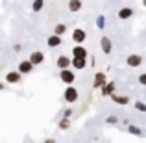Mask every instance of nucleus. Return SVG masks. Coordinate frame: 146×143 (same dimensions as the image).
<instances>
[{"label": "nucleus", "mask_w": 146, "mask_h": 143, "mask_svg": "<svg viewBox=\"0 0 146 143\" xmlns=\"http://www.w3.org/2000/svg\"><path fill=\"white\" fill-rule=\"evenodd\" d=\"M59 80L63 84H74V80H76V73L72 71L70 67H65V69H59Z\"/></svg>", "instance_id": "obj_1"}, {"label": "nucleus", "mask_w": 146, "mask_h": 143, "mask_svg": "<svg viewBox=\"0 0 146 143\" xmlns=\"http://www.w3.org/2000/svg\"><path fill=\"white\" fill-rule=\"evenodd\" d=\"M78 89H76L72 84H68V87L65 89V93H63V99H65V102H68V104H72V102H76L78 100Z\"/></svg>", "instance_id": "obj_2"}, {"label": "nucleus", "mask_w": 146, "mask_h": 143, "mask_svg": "<svg viewBox=\"0 0 146 143\" xmlns=\"http://www.w3.org/2000/svg\"><path fill=\"white\" fill-rule=\"evenodd\" d=\"M126 63H128V67H141L143 65V56L141 54H129L128 58H126Z\"/></svg>", "instance_id": "obj_3"}, {"label": "nucleus", "mask_w": 146, "mask_h": 143, "mask_svg": "<svg viewBox=\"0 0 146 143\" xmlns=\"http://www.w3.org/2000/svg\"><path fill=\"white\" fill-rule=\"evenodd\" d=\"M17 71L21 73V75H30V73H33V63L30 60H22L21 63H19Z\"/></svg>", "instance_id": "obj_4"}, {"label": "nucleus", "mask_w": 146, "mask_h": 143, "mask_svg": "<svg viewBox=\"0 0 146 143\" xmlns=\"http://www.w3.org/2000/svg\"><path fill=\"white\" fill-rule=\"evenodd\" d=\"M133 7H129V6H124V7H120V9L117 11V17L118 19H122V21H128V19H131L133 17Z\"/></svg>", "instance_id": "obj_5"}, {"label": "nucleus", "mask_w": 146, "mask_h": 143, "mask_svg": "<svg viewBox=\"0 0 146 143\" xmlns=\"http://www.w3.org/2000/svg\"><path fill=\"white\" fill-rule=\"evenodd\" d=\"M28 60L33 63V67H35V65H41V63H44V52H41V50H33V52L30 54Z\"/></svg>", "instance_id": "obj_6"}, {"label": "nucleus", "mask_w": 146, "mask_h": 143, "mask_svg": "<svg viewBox=\"0 0 146 143\" xmlns=\"http://www.w3.org/2000/svg\"><path fill=\"white\" fill-rule=\"evenodd\" d=\"M70 65L76 71H82L87 67V58H70Z\"/></svg>", "instance_id": "obj_7"}, {"label": "nucleus", "mask_w": 146, "mask_h": 143, "mask_svg": "<svg viewBox=\"0 0 146 143\" xmlns=\"http://www.w3.org/2000/svg\"><path fill=\"white\" fill-rule=\"evenodd\" d=\"M85 39H87V32L83 28H76L74 32H72V41H74V43H83Z\"/></svg>", "instance_id": "obj_8"}, {"label": "nucleus", "mask_w": 146, "mask_h": 143, "mask_svg": "<svg viewBox=\"0 0 146 143\" xmlns=\"http://www.w3.org/2000/svg\"><path fill=\"white\" fill-rule=\"evenodd\" d=\"M100 48H102V52H104V54H111V50H113V43H111L109 37L104 36L102 39H100Z\"/></svg>", "instance_id": "obj_9"}, {"label": "nucleus", "mask_w": 146, "mask_h": 143, "mask_svg": "<svg viewBox=\"0 0 146 143\" xmlns=\"http://www.w3.org/2000/svg\"><path fill=\"white\" fill-rule=\"evenodd\" d=\"M21 73L19 71H9V73H6V82L7 84H19L21 82Z\"/></svg>", "instance_id": "obj_10"}, {"label": "nucleus", "mask_w": 146, "mask_h": 143, "mask_svg": "<svg viewBox=\"0 0 146 143\" xmlns=\"http://www.w3.org/2000/svg\"><path fill=\"white\" fill-rule=\"evenodd\" d=\"M46 45L50 48H57L61 45V36H56V34H52V36L46 37Z\"/></svg>", "instance_id": "obj_11"}, {"label": "nucleus", "mask_w": 146, "mask_h": 143, "mask_svg": "<svg viewBox=\"0 0 146 143\" xmlns=\"http://www.w3.org/2000/svg\"><path fill=\"white\" fill-rule=\"evenodd\" d=\"M72 58H87V48L78 43L74 48H72Z\"/></svg>", "instance_id": "obj_12"}, {"label": "nucleus", "mask_w": 146, "mask_h": 143, "mask_svg": "<svg viewBox=\"0 0 146 143\" xmlns=\"http://www.w3.org/2000/svg\"><path fill=\"white\" fill-rule=\"evenodd\" d=\"M56 67H57V69L70 67V58H68V56H59V58L56 60Z\"/></svg>", "instance_id": "obj_13"}, {"label": "nucleus", "mask_w": 146, "mask_h": 143, "mask_svg": "<svg viewBox=\"0 0 146 143\" xmlns=\"http://www.w3.org/2000/svg\"><path fill=\"white\" fill-rule=\"evenodd\" d=\"M67 6H68V11H70V13H78L83 4H82V0H68Z\"/></svg>", "instance_id": "obj_14"}, {"label": "nucleus", "mask_w": 146, "mask_h": 143, "mask_svg": "<svg viewBox=\"0 0 146 143\" xmlns=\"http://www.w3.org/2000/svg\"><path fill=\"white\" fill-rule=\"evenodd\" d=\"M111 97H113V100L117 104H120V106H124V104H128L129 102V97H126V95H117V93H111Z\"/></svg>", "instance_id": "obj_15"}, {"label": "nucleus", "mask_w": 146, "mask_h": 143, "mask_svg": "<svg viewBox=\"0 0 146 143\" xmlns=\"http://www.w3.org/2000/svg\"><path fill=\"white\" fill-rule=\"evenodd\" d=\"M44 0H33L32 2V11L33 13H39V11H43V7H44Z\"/></svg>", "instance_id": "obj_16"}, {"label": "nucleus", "mask_w": 146, "mask_h": 143, "mask_svg": "<svg viewBox=\"0 0 146 143\" xmlns=\"http://www.w3.org/2000/svg\"><path fill=\"white\" fill-rule=\"evenodd\" d=\"M65 32H67V24H63V22L54 26V34H56V36H63Z\"/></svg>", "instance_id": "obj_17"}, {"label": "nucleus", "mask_w": 146, "mask_h": 143, "mask_svg": "<svg viewBox=\"0 0 146 143\" xmlns=\"http://www.w3.org/2000/svg\"><path fill=\"white\" fill-rule=\"evenodd\" d=\"M128 132L129 134H133V136H143V128H139V126H135V125H129L128 126Z\"/></svg>", "instance_id": "obj_18"}, {"label": "nucleus", "mask_w": 146, "mask_h": 143, "mask_svg": "<svg viewBox=\"0 0 146 143\" xmlns=\"http://www.w3.org/2000/svg\"><path fill=\"white\" fill-rule=\"evenodd\" d=\"M94 22H96V28L98 30H104V28H106V17H104V15H98Z\"/></svg>", "instance_id": "obj_19"}, {"label": "nucleus", "mask_w": 146, "mask_h": 143, "mask_svg": "<svg viewBox=\"0 0 146 143\" xmlns=\"http://www.w3.org/2000/svg\"><path fill=\"white\" fill-rule=\"evenodd\" d=\"M104 82H106V76H104V75H96V82H94V87H100V84L104 86Z\"/></svg>", "instance_id": "obj_20"}, {"label": "nucleus", "mask_w": 146, "mask_h": 143, "mask_svg": "<svg viewBox=\"0 0 146 143\" xmlns=\"http://www.w3.org/2000/svg\"><path fill=\"white\" fill-rule=\"evenodd\" d=\"M135 108H137L139 111H143V113L146 111V104L143 102V100H137V102H135Z\"/></svg>", "instance_id": "obj_21"}, {"label": "nucleus", "mask_w": 146, "mask_h": 143, "mask_svg": "<svg viewBox=\"0 0 146 143\" xmlns=\"http://www.w3.org/2000/svg\"><path fill=\"white\" fill-rule=\"evenodd\" d=\"M113 91H115V84H107L106 89H104V95H111Z\"/></svg>", "instance_id": "obj_22"}, {"label": "nucleus", "mask_w": 146, "mask_h": 143, "mask_svg": "<svg viewBox=\"0 0 146 143\" xmlns=\"http://www.w3.org/2000/svg\"><path fill=\"white\" fill-rule=\"evenodd\" d=\"M106 123H107V125H117V123H118V119L115 117V115H109V117L106 119Z\"/></svg>", "instance_id": "obj_23"}, {"label": "nucleus", "mask_w": 146, "mask_h": 143, "mask_svg": "<svg viewBox=\"0 0 146 143\" xmlns=\"http://www.w3.org/2000/svg\"><path fill=\"white\" fill-rule=\"evenodd\" d=\"M68 125H70V121H68V117H63V121L59 123V128H67Z\"/></svg>", "instance_id": "obj_24"}, {"label": "nucleus", "mask_w": 146, "mask_h": 143, "mask_svg": "<svg viewBox=\"0 0 146 143\" xmlns=\"http://www.w3.org/2000/svg\"><path fill=\"white\" fill-rule=\"evenodd\" d=\"M139 84H141V86H146V75H144V73L139 75Z\"/></svg>", "instance_id": "obj_25"}, {"label": "nucleus", "mask_w": 146, "mask_h": 143, "mask_svg": "<svg viewBox=\"0 0 146 143\" xmlns=\"http://www.w3.org/2000/svg\"><path fill=\"white\" fill-rule=\"evenodd\" d=\"M2 89H6V84H4L2 80H0V91H2Z\"/></svg>", "instance_id": "obj_26"}]
</instances>
